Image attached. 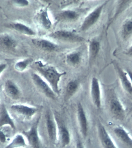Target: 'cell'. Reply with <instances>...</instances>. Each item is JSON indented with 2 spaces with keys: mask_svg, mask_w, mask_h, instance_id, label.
I'll use <instances>...</instances> for the list:
<instances>
[{
  "mask_svg": "<svg viewBox=\"0 0 132 148\" xmlns=\"http://www.w3.org/2000/svg\"><path fill=\"white\" fill-rule=\"evenodd\" d=\"M9 126L12 129H16L14 121L11 118L5 104L0 106V128Z\"/></svg>",
  "mask_w": 132,
  "mask_h": 148,
  "instance_id": "cell-14",
  "label": "cell"
},
{
  "mask_svg": "<svg viewBox=\"0 0 132 148\" xmlns=\"http://www.w3.org/2000/svg\"><path fill=\"white\" fill-rule=\"evenodd\" d=\"M13 2L15 5L19 7H25L29 4V2L27 0H16Z\"/></svg>",
  "mask_w": 132,
  "mask_h": 148,
  "instance_id": "cell-28",
  "label": "cell"
},
{
  "mask_svg": "<svg viewBox=\"0 0 132 148\" xmlns=\"http://www.w3.org/2000/svg\"><path fill=\"white\" fill-rule=\"evenodd\" d=\"M81 61V55L79 52H73L68 55L66 61L69 65L76 66L79 65Z\"/></svg>",
  "mask_w": 132,
  "mask_h": 148,
  "instance_id": "cell-25",
  "label": "cell"
},
{
  "mask_svg": "<svg viewBox=\"0 0 132 148\" xmlns=\"http://www.w3.org/2000/svg\"><path fill=\"white\" fill-rule=\"evenodd\" d=\"M123 31L125 36L129 35L132 34V21H127L124 25Z\"/></svg>",
  "mask_w": 132,
  "mask_h": 148,
  "instance_id": "cell-27",
  "label": "cell"
},
{
  "mask_svg": "<svg viewBox=\"0 0 132 148\" xmlns=\"http://www.w3.org/2000/svg\"><path fill=\"white\" fill-rule=\"evenodd\" d=\"M79 14L76 11L71 10H64L55 15V18L58 21L71 22L79 19Z\"/></svg>",
  "mask_w": 132,
  "mask_h": 148,
  "instance_id": "cell-16",
  "label": "cell"
},
{
  "mask_svg": "<svg viewBox=\"0 0 132 148\" xmlns=\"http://www.w3.org/2000/svg\"><path fill=\"white\" fill-rule=\"evenodd\" d=\"M90 96L94 105L97 109L102 106V92L100 84L98 79L96 77L92 79L90 90Z\"/></svg>",
  "mask_w": 132,
  "mask_h": 148,
  "instance_id": "cell-10",
  "label": "cell"
},
{
  "mask_svg": "<svg viewBox=\"0 0 132 148\" xmlns=\"http://www.w3.org/2000/svg\"><path fill=\"white\" fill-rule=\"evenodd\" d=\"M79 87V82L77 80L70 81L66 85L65 96L67 99H69L76 94Z\"/></svg>",
  "mask_w": 132,
  "mask_h": 148,
  "instance_id": "cell-23",
  "label": "cell"
},
{
  "mask_svg": "<svg viewBox=\"0 0 132 148\" xmlns=\"http://www.w3.org/2000/svg\"><path fill=\"white\" fill-rule=\"evenodd\" d=\"M117 70L121 84L125 91L132 97V85L127 73L117 66Z\"/></svg>",
  "mask_w": 132,
  "mask_h": 148,
  "instance_id": "cell-20",
  "label": "cell"
},
{
  "mask_svg": "<svg viewBox=\"0 0 132 148\" xmlns=\"http://www.w3.org/2000/svg\"><path fill=\"white\" fill-rule=\"evenodd\" d=\"M7 67V64L5 63H0V75L4 71Z\"/></svg>",
  "mask_w": 132,
  "mask_h": 148,
  "instance_id": "cell-31",
  "label": "cell"
},
{
  "mask_svg": "<svg viewBox=\"0 0 132 148\" xmlns=\"http://www.w3.org/2000/svg\"><path fill=\"white\" fill-rule=\"evenodd\" d=\"M51 38L70 43H79L83 42L85 39L73 32L64 30L56 31L49 34Z\"/></svg>",
  "mask_w": 132,
  "mask_h": 148,
  "instance_id": "cell-5",
  "label": "cell"
},
{
  "mask_svg": "<svg viewBox=\"0 0 132 148\" xmlns=\"http://www.w3.org/2000/svg\"><path fill=\"white\" fill-rule=\"evenodd\" d=\"M8 139V136L3 130H0V144H4Z\"/></svg>",
  "mask_w": 132,
  "mask_h": 148,
  "instance_id": "cell-29",
  "label": "cell"
},
{
  "mask_svg": "<svg viewBox=\"0 0 132 148\" xmlns=\"http://www.w3.org/2000/svg\"><path fill=\"white\" fill-rule=\"evenodd\" d=\"M36 18L38 23L44 28L48 30L51 28L52 23L49 18L47 8L41 9L37 14Z\"/></svg>",
  "mask_w": 132,
  "mask_h": 148,
  "instance_id": "cell-18",
  "label": "cell"
},
{
  "mask_svg": "<svg viewBox=\"0 0 132 148\" xmlns=\"http://www.w3.org/2000/svg\"><path fill=\"white\" fill-rule=\"evenodd\" d=\"M10 28L25 35L33 36L36 34L34 30L27 25L22 23L15 22L10 24Z\"/></svg>",
  "mask_w": 132,
  "mask_h": 148,
  "instance_id": "cell-22",
  "label": "cell"
},
{
  "mask_svg": "<svg viewBox=\"0 0 132 148\" xmlns=\"http://www.w3.org/2000/svg\"><path fill=\"white\" fill-rule=\"evenodd\" d=\"M75 148H85V146L84 145L83 143L80 140H77L76 142Z\"/></svg>",
  "mask_w": 132,
  "mask_h": 148,
  "instance_id": "cell-30",
  "label": "cell"
},
{
  "mask_svg": "<svg viewBox=\"0 0 132 148\" xmlns=\"http://www.w3.org/2000/svg\"><path fill=\"white\" fill-rule=\"evenodd\" d=\"M32 42L36 47L48 52H53L56 50L57 48V45L51 41L44 39H34L32 40Z\"/></svg>",
  "mask_w": 132,
  "mask_h": 148,
  "instance_id": "cell-17",
  "label": "cell"
},
{
  "mask_svg": "<svg viewBox=\"0 0 132 148\" xmlns=\"http://www.w3.org/2000/svg\"><path fill=\"white\" fill-rule=\"evenodd\" d=\"M100 43L96 40L90 41L89 45V58L90 62L95 59L100 50Z\"/></svg>",
  "mask_w": 132,
  "mask_h": 148,
  "instance_id": "cell-24",
  "label": "cell"
},
{
  "mask_svg": "<svg viewBox=\"0 0 132 148\" xmlns=\"http://www.w3.org/2000/svg\"><path fill=\"white\" fill-rule=\"evenodd\" d=\"M36 69L40 75L50 86L56 95L60 92L59 83L62 77L66 75V72H60L54 66L44 64L41 61L34 63Z\"/></svg>",
  "mask_w": 132,
  "mask_h": 148,
  "instance_id": "cell-1",
  "label": "cell"
},
{
  "mask_svg": "<svg viewBox=\"0 0 132 148\" xmlns=\"http://www.w3.org/2000/svg\"><path fill=\"white\" fill-rule=\"evenodd\" d=\"M77 114L80 133L83 137L85 138L88 135L89 123L85 111L81 103L78 104Z\"/></svg>",
  "mask_w": 132,
  "mask_h": 148,
  "instance_id": "cell-9",
  "label": "cell"
},
{
  "mask_svg": "<svg viewBox=\"0 0 132 148\" xmlns=\"http://www.w3.org/2000/svg\"><path fill=\"white\" fill-rule=\"evenodd\" d=\"M16 41L13 37L8 34L0 35V46L8 50H14L16 47Z\"/></svg>",
  "mask_w": 132,
  "mask_h": 148,
  "instance_id": "cell-21",
  "label": "cell"
},
{
  "mask_svg": "<svg viewBox=\"0 0 132 148\" xmlns=\"http://www.w3.org/2000/svg\"><path fill=\"white\" fill-rule=\"evenodd\" d=\"M33 62L31 58H27L24 60L17 62L14 65V68L17 71L23 72L26 70L28 65Z\"/></svg>",
  "mask_w": 132,
  "mask_h": 148,
  "instance_id": "cell-26",
  "label": "cell"
},
{
  "mask_svg": "<svg viewBox=\"0 0 132 148\" xmlns=\"http://www.w3.org/2000/svg\"><path fill=\"white\" fill-rule=\"evenodd\" d=\"M105 4V3H104L97 7L85 18L80 27L81 31L85 32L87 31L96 24L101 16L103 8Z\"/></svg>",
  "mask_w": 132,
  "mask_h": 148,
  "instance_id": "cell-8",
  "label": "cell"
},
{
  "mask_svg": "<svg viewBox=\"0 0 132 148\" xmlns=\"http://www.w3.org/2000/svg\"><path fill=\"white\" fill-rule=\"evenodd\" d=\"M116 137L128 148H132V137L123 127L118 126L114 129Z\"/></svg>",
  "mask_w": 132,
  "mask_h": 148,
  "instance_id": "cell-13",
  "label": "cell"
},
{
  "mask_svg": "<svg viewBox=\"0 0 132 148\" xmlns=\"http://www.w3.org/2000/svg\"><path fill=\"white\" fill-rule=\"evenodd\" d=\"M46 126L48 136L52 143L58 142V128L55 117L50 112H48L45 117Z\"/></svg>",
  "mask_w": 132,
  "mask_h": 148,
  "instance_id": "cell-7",
  "label": "cell"
},
{
  "mask_svg": "<svg viewBox=\"0 0 132 148\" xmlns=\"http://www.w3.org/2000/svg\"><path fill=\"white\" fill-rule=\"evenodd\" d=\"M27 145L24 135L22 134H18L15 135L5 148H25Z\"/></svg>",
  "mask_w": 132,
  "mask_h": 148,
  "instance_id": "cell-19",
  "label": "cell"
},
{
  "mask_svg": "<svg viewBox=\"0 0 132 148\" xmlns=\"http://www.w3.org/2000/svg\"><path fill=\"white\" fill-rule=\"evenodd\" d=\"M40 121V118H39L29 129L24 131L22 133L26 138L27 144L32 148H41V140L38 131Z\"/></svg>",
  "mask_w": 132,
  "mask_h": 148,
  "instance_id": "cell-2",
  "label": "cell"
},
{
  "mask_svg": "<svg viewBox=\"0 0 132 148\" xmlns=\"http://www.w3.org/2000/svg\"><path fill=\"white\" fill-rule=\"evenodd\" d=\"M109 108L112 116L116 120L122 121L126 116V111L121 101L116 95L111 96Z\"/></svg>",
  "mask_w": 132,
  "mask_h": 148,
  "instance_id": "cell-6",
  "label": "cell"
},
{
  "mask_svg": "<svg viewBox=\"0 0 132 148\" xmlns=\"http://www.w3.org/2000/svg\"><path fill=\"white\" fill-rule=\"evenodd\" d=\"M32 81L38 89L48 98L53 100L57 99V95L52 88L39 74L33 73L31 75Z\"/></svg>",
  "mask_w": 132,
  "mask_h": 148,
  "instance_id": "cell-4",
  "label": "cell"
},
{
  "mask_svg": "<svg viewBox=\"0 0 132 148\" xmlns=\"http://www.w3.org/2000/svg\"><path fill=\"white\" fill-rule=\"evenodd\" d=\"M129 53L132 54V46L131 47L130 49H129Z\"/></svg>",
  "mask_w": 132,
  "mask_h": 148,
  "instance_id": "cell-33",
  "label": "cell"
},
{
  "mask_svg": "<svg viewBox=\"0 0 132 148\" xmlns=\"http://www.w3.org/2000/svg\"><path fill=\"white\" fill-rule=\"evenodd\" d=\"M127 74L129 77L130 81L132 85V72H130V71H128Z\"/></svg>",
  "mask_w": 132,
  "mask_h": 148,
  "instance_id": "cell-32",
  "label": "cell"
},
{
  "mask_svg": "<svg viewBox=\"0 0 132 148\" xmlns=\"http://www.w3.org/2000/svg\"><path fill=\"white\" fill-rule=\"evenodd\" d=\"M98 138L103 148H119L104 126L99 123L98 127Z\"/></svg>",
  "mask_w": 132,
  "mask_h": 148,
  "instance_id": "cell-11",
  "label": "cell"
},
{
  "mask_svg": "<svg viewBox=\"0 0 132 148\" xmlns=\"http://www.w3.org/2000/svg\"><path fill=\"white\" fill-rule=\"evenodd\" d=\"M58 123V122H57ZM58 142L63 148L66 147L70 145L71 143L70 133L67 127L64 125L58 123Z\"/></svg>",
  "mask_w": 132,
  "mask_h": 148,
  "instance_id": "cell-15",
  "label": "cell"
},
{
  "mask_svg": "<svg viewBox=\"0 0 132 148\" xmlns=\"http://www.w3.org/2000/svg\"><path fill=\"white\" fill-rule=\"evenodd\" d=\"M11 109L17 116L27 121L31 120L38 111L36 107L20 104H13Z\"/></svg>",
  "mask_w": 132,
  "mask_h": 148,
  "instance_id": "cell-3",
  "label": "cell"
},
{
  "mask_svg": "<svg viewBox=\"0 0 132 148\" xmlns=\"http://www.w3.org/2000/svg\"><path fill=\"white\" fill-rule=\"evenodd\" d=\"M4 93L8 97L13 100H16L20 98L21 91L18 86L13 81L8 80L4 85Z\"/></svg>",
  "mask_w": 132,
  "mask_h": 148,
  "instance_id": "cell-12",
  "label": "cell"
}]
</instances>
